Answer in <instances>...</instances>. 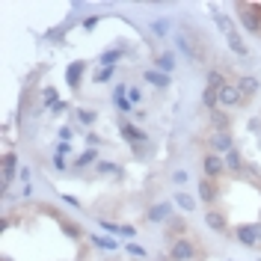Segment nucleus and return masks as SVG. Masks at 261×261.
<instances>
[{
  "instance_id": "1",
  "label": "nucleus",
  "mask_w": 261,
  "mask_h": 261,
  "mask_svg": "<svg viewBox=\"0 0 261 261\" xmlns=\"http://www.w3.org/2000/svg\"><path fill=\"white\" fill-rule=\"evenodd\" d=\"M202 169H205V175L208 178H223L226 175V161H223V154H205L202 158Z\"/></svg>"
},
{
  "instance_id": "2",
  "label": "nucleus",
  "mask_w": 261,
  "mask_h": 261,
  "mask_svg": "<svg viewBox=\"0 0 261 261\" xmlns=\"http://www.w3.org/2000/svg\"><path fill=\"white\" fill-rule=\"evenodd\" d=\"M196 244H190L187 238H178L175 244H172V252H169V258L172 261H193L196 258Z\"/></svg>"
},
{
  "instance_id": "3",
  "label": "nucleus",
  "mask_w": 261,
  "mask_h": 261,
  "mask_svg": "<svg viewBox=\"0 0 261 261\" xmlns=\"http://www.w3.org/2000/svg\"><path fill=\"white\" fill-rule=\"evenodd\" d=\"M246 98H244V92L238 89V83H226L223 89H220V104L223 107H241Z\"/></svg>"
},
{
  "instance_id": "4",
  "label": "nucleus",
  "mask_w": 261,
  "mask_h": 261,
  "mask_svg": "<svg viewBox=\"0 0 261 261\" xmlns=\"http://www.w3.org/2000/svg\"><path fill=\"white\" fill-rule=\"evenodd\" d=\"M205 223H208L214 231H220V234H228V223H226V217H223V211H217V208H208V211H205Z\"/></svg>"
},
{
  "instance_id": "5",
  "label": "nucleus",
  "mask_w": 261,
  "mask_h": 261,
  "mask_svg": "<svg viewBox=\"0 0 261 261\" xmlns=\"http://www.w3.org/2000/svg\"><path fill=\"white\" fill-rule=\"evenodd\" d=\"M199 196H202V202H208V208H211V202H217L220 190H217L214 178H202L199 181Z\"/></svg>"
},
{
  "instance_id": "6",
  "label": "nucleus",
  "mask_w": 261,
  "mask_h": 261,
  "mask_svg": "<svg viewBox=\"0 0 261 261\" xmlns=\"http://www.w3.org/2000/svg\"><path fill=\"white\" fill-rule=\"evenodd\" d=\"M234 238H238L241 244H246V246H261V238L255 234L252 226H238L234 228Z\"/></svg>"
},
{
  "instance_id": "7",
  "label": "nucleus",
  "mask_w": 261,
  "mask_h": 261,
  "mask_svg": "<svg viewBox=\"0 0 261 261\" xmlns=\"http://www.w3.org/2000/svg\"><path fill=\"white\" fill-rule=\"evenodd\" d=\"M223 161H226L228 172H244V169H246V163H244V158H241V151H238V148L226 151V154H223Z\"/></svg>"
},
{
  "instance_id": "8",
  "label": "nucleus",
  "mask_w": 261,
  "mask_h": 261,
  "mask_svg": "<svg viewBox=\"0 0 261 261\" xmlns=\"http://www.w3.org/2000/svg\"><path fill=\"white\" fill-rule=\"evenodd\" d=\"M211 148L214 151H231V137H228V130H220V134H214L211 137Z\"/></svg>"
},
{
  "instance_id": "9",
  "label": "nucleus",
  "mask_w": 261,
  "mask_h": 261,
  "mask_svg": "<svg viewBox=\"0 0 261 261\" xmlns=\"http://www.w3.org/2000/svg\"><path fill=\"white\" fill-rule=\"evenodd\" d=\"M15 163H18L15 154H6V158H3V190H6L9 181L15 178Z\"/></svg>"
},
{
  "instance_id": "10",
  "label": "nucleus",
  "mask_w": 261,
  "mask_h": 261,
  "mask_svg": "<svg viewBox=\"0 0 261 261\" xmlns=\"http://www.w3.org/2000/svg\"><path fill=\"white\" fill-rule=\"evenodd\" d=\"M226 42H228V48L234 50V54H241V57H246V54H249V48H246V42H244V39L238 36V30H234V33H228V36H226Z\"/></svg>"
},
{
  "instance_id": "11",
  "label": "nucleus",
  "mask_w": 261,
  "mask_h": 261,
  "mask_svg": "<svg viewBox=\"0 0 261 261\" xmlns=\"http://www.w3.org/2000/svg\"><path fill=\"white\" fill-rule=\"evenodd\" d=\"M238 89L244 92V98H249V95H255V92H258V81H255V77H241Z\"/></svg>"
},
{
  "instance_id": "12",
  "label": "nucleus",
  "mask_w": 261,
  "mask_h": 261,
  "mask_svg": "<svg viewBox=\"0 0 261 261\" xmlns=\"http://www.w3.org/2000/svg\"><path fill=\"white\" fill-rule=\"evenodd\" d=\"M143 77H146L148 83H154V86H169V74H163V71H154V68H148Z\"/></svg>"
},
{
  "instance_id": "13",
  "label": "nucleus",
  "mask_w": 261,
  "mask_h": 261,
  "mask_svg": "<svg viewBox=\"0 0 261 261\" xmlns=\"http://www.w3.org/2000/svg\"><path fill=\"white\" fill-rule=\"evenodd\" d=\"M214 21H217V27H220V30L226 33H234V27H231V18L226 15V12H217V9H214Z\"/></svg>"
},
{
  "instance_id": "14",
  "label": "nucleus",
  "mask_w": 261,
  "mask_h": 261,
  "mask_svg": "<svg viewBox=\"0 0 261 261\" xmlns=\"http://www.w3.org/2000/svg\"><path fill=\"white\" fill-rule=\"evenodd\" d=\"M119 57H122V50H119V48H116V50H104L98 63L104 65V68H113V63H116V60H119Z\"/></svg>"
},
{
  "instance_id": "15",
  "label": "nucleus",
  "mask_w": 261,
  "mask_h": 261,
  "mask_svg": "<svg viewBox=\"0 0 261 261\" xmlns=\"http://www.w3.org/2000/svg\"><path fill=\"white\" fill-rule=\"evenodd\" d=\"M172 65H175V60H172V54H169V50L158 57V68H161L163 74H169V71H172Z\"/></svg>"
},
{
  "instance_id": "16",
  "label": "nucleus",
  "mask_w": 261,
  "mask_h": 261,
  "mask_svg": "<svg viewBox=\"0 0 261 261\" xmlns=\"http://www.w3.org/2000/svg\"><path fill=\"white\" fill-rule=\"evenodd\" d=\"M83 68H86L83 63H74L71 68H68V83H71V86H77V83H81V74H83Z\"/></svg>"
},
{
  "instance_id": "17",
  "label": "nucleus",
  "mask_w": 261,
  "mask_h": 261,
  "mask_svg": "<svg viewBox=\"0 0 261 261\" xmlns=\"http://www.w3.org/2000/svg\"><path fill=\"white\" fill-rule=\"evenodd\" d=\"M208 86H211V89H223V86H226V77H223V74L214 68L211 74H208Z\"/></svg>"
},
{
  "instance_id": "18",
  "label": "nucleus",
  "mask_w": 261,
  "mask_h": 261,
  "mask_svg": "<svg viewBox=\"0 0 261 261\" xmlns=\"http://www.w3.org/2000/svg\"><path fill=\"white\" fill-rule=\"evenodd\" d=\"M175 202H178V208H184V211H193V208H196V202L187 193H178V196H175Z\"/></svg>"
},
{
  "instance_id": "19",
  "label": "nucleus",
  "mask_w": 261,
  "mask_h": 261,
  "mask_svg": "<svg viewBox=\"0 0 261 261\" xmlns=\"http://www.w3.org/2000/svg\"><path fill=\"white\" fill-rule=\"evenodd\" d=\"M122 130H125L128 140H146V134H143L140 128H134V125H122Z\"/></svg>"
},
{
  "instance_id": "20",
  "label": "nucleus",
  "mask_w": 261,
  "mask_h": 261,
  "mask_svg": "<svg viewBox=\"0 0 261 261\" xmlns=\"http://www.w3.org/2000/svg\"><path fill=\"white\" fill-rule=\"evenodd\" d=\"M166 214H169V205H154V208L148 211V217H151V220H163Z\"/></svg>"
},
{
  "instance_id": "21",
  "label": "nucleus",
  "mask_w": 261,
  "mask_h": 261,
  "mask_svg": "<svg viewBox=\"0 0 261 261\" xmlns=\"http://www.w3.org/2000/svg\"><path fill=\"white\" fill-rule=\"evenodd\" d=\"M92 244L104 246V249H119V246H116L113 241H107V238H98V234H92Z\"/></svg>"
},
{
  "instance_id": "22",
  "label": "nucleus",
  "mask_w": 261,
  "mask_h": 261,
  "mask_svg": "<svg viewBox=\"0 0 261 261\" xmlns=\"http://www.w3.org/2000/svg\"><path fill=\"white\" fill-rule=\"evenodd\" d=\"M116 98V107H119V110H130V101L125 95H113Z\"/></svg>"
},
{
  "instance_id": "23",
  "label": "nucleus",
  "mask_w": 261,
  "mask_h": 261,
  "mask_svg": "<svg viewBox=\"0 0 261 261\" xmlns=\"http://www.w3.org/2000/svg\"><path fill=\"white\" fill-rule=\"evenodd\" d=\"M151 30L158 33V36H163V33L169 30V24H166V21H154V24H151Z\"/></svg>"
},
{
  "instance_id": "24",
  "label": "nucleus",
  "mask_w": 261,
  "mask_h": 261,
  "mask_svg": "<svg viewBox=\"0 0 261 261\" xmlns=\"http://www.w3.org/2000/svg\"><path fill=\"white\" fill-rule=\"evenodd\" d=\"M92 161H95V151H83L81 161H77V166H86V163H92Z\"/></svg>"
},
{
  "instance_id": "25",
  "label": "nucleus",
  "mask_w": 261,
  "mask_h": 261,
  "mask_svg": "<svg viewBox=\"0 0 261 261\" xmlns=\"http://www.w3.org/2000/svg\"><path fill=\"white\" fill-rule=\"evenodd\" d=\"M125 249H128L130 255H146V249H143V246H137V244H128Z\"/></svg>"
},
{
  "instance_id": "26",
  "label": "nucleus",
  "mask_w": 261,
  "mask_h": 261,
  "mask_svg": "<svg viewBox=\"0 0 261 261\" xmlns=\"http://www.w3.org/2000/svg\"><path fill=\"white\" fill-rule=\"evenodd\" d=\"M110 77H113V68H104V71H98L95 81H110Z\"/></svg>"
},
{
  "instance_id": "27",
  "label": "nucleus",
  "mask_w": 261,
  "mask_h": 261,
  "mask_svg": "<svg viewBox=\"0 0 261 261\" xmlns=\"http://www.w3.org/2000/svg\"><path fill=\"white\" fill-rule=\"evenodd\" d=\"M128 95H130V101H143V95H140V89H137V86H130Z\"/></svg>"
},
{
  "instance_id": "28",
  "label": "nucleus",
  "mask_w": 261,
  "mask_h": 261,
  "mask_svg": "<svg viewBox=\"0 0 261 261\" xmlns=\"http://www.w3.org/2000/svg\"><path fill=\"white\" fill-rule=\"evenodd\" d=\"M92 119H95V113H89V110H81V122H86V125H89Z\"/></svg>"
},
{
  "instance_id": "29",
  "label": "nucleus",
  "mask_w": 261,
  "mask_h": 261,
  "mask_svg": "<svg viewBox=\"0 0 261 261\" xmlns=\"http://www.w3.org/2000/svg\"><path fill=\"white\" fill-rule=\"evenodd\" d=\"M172 181H175V184H184V181H187V172H181V169H178V172L172 175Z\"/></svg>"
},
{
  "instance_id": "30",
  "label": "nucleus",
  "mask_w": 261,
  "mask_h": 261,
  "mask_svg": "<svg viewBox=\"0 0 261 261\" xmlns=\"http://www.w3.org/2000/svg\"><path fill=\"white\" fill-rule=\"evenodd\" d=\"M116 166L113 163H98V172H113Z\"/></svg>"
},
{
  "instance_id": "31",
  "label": "nucleus",
  "mask_w": 261,
  "mask_h": 261,
  "mask_svg": "<svg viewBox=\"0 0 261 261\" xmlns=\"http://www.w3.org/2000/svg\"><path fill=\"white\" fill-rule=\"evenodd\" d=\"M54 163H57V169H65V158L57 151V158H54Z\"/></svg>"
},
{
  "instance_id": "32",
  "label": "nucleus",
  "mask_w": 261,
  "mask_h": 261,
  "mask_svg": "<svg viewBox=\"0 0 261 261\" xmlns=\"http://www.w3.org/2000/svg\"><path fill=\"white\" fill-rule=\"evenodd\" d=\"M214 122H217L220 128H226V116H223V113H214Z\"/></svg>"
}]
</instances>
